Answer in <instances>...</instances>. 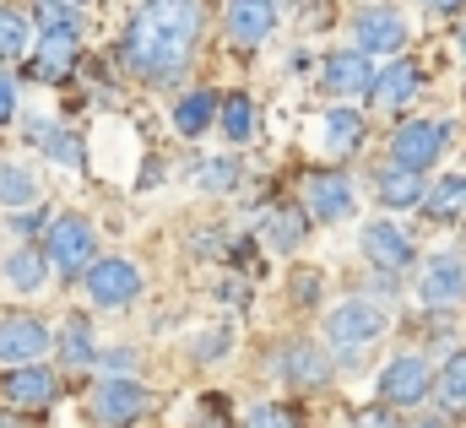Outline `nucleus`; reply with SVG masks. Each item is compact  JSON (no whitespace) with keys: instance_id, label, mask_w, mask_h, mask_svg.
<instances>
[{"instance_id":"nucleus-1","label":"nucleus","mask_w":466,"mask_h":428,"mask_svg":"<svg viewBox=\"0 0 466 428\" xmlns=\"http://www.w3.org/2000/svg\"><path fill=\"white\" fill-rule=\"evenodd\" d=\"M201 5L196 0H147L136 5V16L125 22V38H119V55L130 66V76L141 82H179L196 44H201Z\"/></svg>"},{"instance_id":"nucleus-2","label":"nucleus","mask_w":466,"mask_h":428,"mask_svg":"<svg viewBox=\"0 0 466 428\" xmlns=\"http://www.w3.org/2000/svg\"><path fill=\"white\" fill-rule=\"evenodd\" d=\"M38 250H44L49 271H60V277H87V266L98 260V233H93L87 217H55Z\"/></svg>"},{"instance_id":"nucleus-3","label":"nucleus","mask_w":466,"mask_h":428,"mask_svg":"<svg viewBox=\"0 0 466 428\" xmlns=\"http://www.w3.org/2000/svg\"><path fill=\"white\" fill-rule=\"evenodd\" d=\"M385 336V310L380 304H369V299H348V304H337L331 315H326V341H331V352H342L352 363V352H363L369 341H380Z\"/></svg>"},{"instance_id":"nucleus-4","label":"nucleus","mask_w":466,"mask_h":428,"mask_svg":"<svg viewBox=\"0 0 466 428\" xmlns=\"http://www.w3.org/2000/svg\"><path fill=\"white\" fill-rule=\"evenodd\" d=\"M445 141H451V125H445V119H407V125L390 136V168L423 174L429 163H440Z\"/></svg>"},{"instance_id":"nucleus-5","label":"nucleus","mask_w":466,"mask_h":428,"mask_svg":"<svg viewBox=\"0 0 466 428\" xmlns=\"http://www.w3.org/2000/svg\"><path fill=\"white\" fill-rule=\"evenodd\" d=\"M352 44H358V55H385V60H396V55L407 49V22H401V11H396V5H358V11H352Z\"/></svg>"},{"instance_id":"nucleus-6","label":"nucleus","mask_w":466,"mask_h":428,"mask_svg":"<svg viewBox=\"0 0 466 428\" xmlns=\"http://www.w3.org/2000/svg\"><path fill=\"white\" fill-rule=\"evenodd\" d=\"M93 418L104 428H136L141 418H147V407H152V396H147V385L141 380H98L93 385Z\"/></svg>"},{"instance_id":"nucleus-7","label":"nucleus","mask_w":466,"mask_h":428,"mask_svg":"<svg viewBox=\"0 0 466 428\" xmlns=\"http://www.w3.org/2000/svg\"><path fill=\"white\" fill-rule=\"evenodd\" d=\"M434 391V369L418 352H401L380 369V407H418Z\"/></svg>"},{"instance_id":"nucleus-8","label":"nucleus","mask_w":466,"mask_h":428,"mask_svg":"<svg viewBox=\"0 0 466 428\" xmlns=\"http://www.w3.org/2000/svg\"><path fill=\"white\" fill-rule=\"evenodd\" d=\"M304 212L315 222H348L352 207V179L342 168H309L304 174Z\"/></svg>"},{"instance_id":"nucleus-9","label":"nucleus","mask_w":466,"mask_h":428,"mask_svg":"<svg viewBox=\"0 0 466 428\" xmlns=\"http://www.w3.org/2000/svg\"><path fill=\"white\" fill-rule=\"evenodd\" d=\"M87 299L98 310H125L141 299V271L125 260V255H109V260H93L87 266Z\"/></svg>"},{"instance_id":"nucleus-10","label":"nucleus","mask_w":466,"mask_h":428,"mask_svg":"<svg viewBox=\"0 0 466 428\" xmlns=\"http://www.w3.org/2000/svg\"><path fill=\"white\" fill-rule=\"evenodd\" d=\"M0 396H5L11 407H22V413H44V407L60 396V374L44 369V363H16V369L0 374Z\"/></svg>"},{"instance_id":"nucleus-11","label":"nucleus","mask_w":466,"mask_h":428,"mask_svg":"<svg viewBox=\"0 0 466 428\" xmlns=\"http://www.w3.org/2000/svg\"><path fill=\"white\" fill-rule=\"evenodd\" d=\"M358 250H363V260L374 266V271H401V266H412V239L390 222V217H374V222H363V233H358Z\"/></svg>"},{"instance_id":"nucleus-12","label":"nucleus","mask_w":466,"mask_h":428,"mask_svg":"<svg viewBox=\"0 0 466 428\" xmlns=\"http://www.w3.org/2000/svg\"><path fill=\"white\" fill-rule=\"evenodd\" d=\"M49 341L55 336H49V325L38 315H16V310L0 315V363H11V369L16 363H38L49 352Z\"/></svg>"},{"instance_id":"nucleus-13","label":"nucleus","mask_w":466,"mask_h":428,"mask_svg":"<svg viewBox=\"0 0 466 428\" xmlns=\"http://www.w3.org/2000/svg\"><path fill=\"white\" fill-rule=\"evenodd\" d=\"M418 299L429 310H451L466 299V260L461 255H434L423 271H418Z\"/></svg>"},{"instance_id":"nucleus-14","label":"nucleus","mask_w":466,"mask_h":428,"mask_svg":"<svg viewBox=\"0 0 466 428\" xmlns=\"http://www.w3.org/2000/svg\"><path fill=\"white\" fill-rule=\"evenodd\" d=\"M320 87H326L331 98H363V93L374 87V66H369V55H358V49H337V55H326V66H320Z\"/></svg>"},{"instance_id":"nucleus-15","label":"nucleus","mask_w":466,"mask_h":428,"mask_svg":"<svg viewBox=\"0 0 466 428\" xmlns=\"http://www.w3.org/2000/svg\"><path fill=\"white\" fill-rule=\"evenodd\" d=\"M418 93H423V66L407 60V55L385 60V66L374 71V87H369V98L380 108H401V104H412Z\"/></svg>"},{"instance_id":"nucleus-16","label":"nucleus","mask_w":466,"mask_h":428,"mask_svg":"<svg viewBox=\"0 0 466 428\" xmlns=\"http://www.w3.org/2000/svg\"><path fill=\"white\" fill-rule=\"evenodd\" d=\"M277 33V0H228V38L238 49H260Z\"/></svg>"},{"instance_id":"nucleus-17","label":"nucleus","mask_w":466,"mask_h":428,"mask_svg":"<svg viewBox=\"0 0 466 428\" xmlns=\"http://www.w3.org/2000/svg\"><path fill=\"white\" fill-rule=\"evenodd\" d=\"M277 374L288 380V385H304V391H320L326 380H331V358L315 347V341H288L282 352H277Z\"/></svg>"},{"instance_id":"nucleus-18","label":"nucleus","mask_w":466,"mask_h":428,"mask_svg":"<svg viewBox=\"0 0 466 428\" xmlns=\"http://www.w3.org/2000/svg\"><path fill=\"white\" fill-rule=\"evenodd\" d=\"M76 71V38H38V55L27 60L33 82H66Z\"/></svg>"},{"instance_id":"nucleus-19","label":"nucleus","mask_w":466,"mask_h":428,"mask_svg":"<svg viewBox=\"0 0 466 428\" xmlns=\"http://www.w3.org/2000/svg\"><path fill=\"white\" fill-rule=\"evenodd\" d=\"M0 271H5V282H11L16 293H38V288L49 282V260H44V250H38V244H22V250H11Z\"/></svg>"},{"instance_id":"nucleus-20","label":"nucleus","mask_w":466,"mask_h":428,"mask_svg":"<svg viewBox=\"0 0 466 428\" xmlns=\"http://www.w3.org/2000/svg\"><path fill=\"white\" fill-rule=\"evenodd\" d=\"M320 141H326V152H358L363 147V114L358 108H348V104H337L326 119H320Z\"/></svg>"},{"instance_id":"nucleus-21","label":"nucleus","mask_w":466,"mask_h":428,"mask_svg":"<svg viewBox=\"0 0 466 428\" xmlns=\"http://www.w3.org/2000/svg\"><path fill=\"white\" fill-rule=\"evenodd\" d=\"M260 233H266L271 250H299L304 233H309V212L304 207H271L266 222H260Z\"/></svg>"},{"instance_id":"nucleus-22","label":"nucleus","mask_w":466,"mask_h":428,"mask_svg":"<svg viewBox=\"0 0 466 428\" xmlns=\"http://www.w3.org/2000/svg\"><path fill=\"white\" fill-rule=\"evenodd\" d=\"M27 141H38L55 163H66V168H82V141L71 136V130H60V125H49V119H27Z\"/></svg>"},{"instance_id":"nucleus-23","label":"nucleus","mask_w":466,"mask_h":428,"mask_svg":"<svg viewBox=\"0 0 466 428\" xmlns=\"http://www.w3.org/2000/svg\"><path fill=\"white\" fill-rule=\"evenodd\" d=\"M33 22L44 38H76L82 44V11L71 0H33Z\"/></svg>"},{"instance_id":"nucleus-24","label":"nucleus","mask_w":466,"mask_h":428,"mask_svg":"<svg viewBox=\"0 0 466 428\" xmlns=\"http://www.w3.org/2000/svg\"><path fill=\"white\" fill-rule=\"evenodd\" d=\"M423 212L434 217V222H456V217L466 212V174L434 179V185L423 190Z\"/></svg>"},{"instance_id":"nucleus-25","label":"nucleus","mask_w":466,"mask_h":428,"mask_svg":"<svg viewBox=\"0 0 466 428\" xmlns=\"http://www.w3.org/2000/svg\"><path fill=\"white\" fill-rule=\"evenodd\" d=\"M212 119H218V98H212V87H196V93H185V98L174 104V130L190 136V141H196Z\"/></svg>"},{"instance_id":"nucleus-26","label":"nucleus","mask_w":466,"mask_h":428,"mask_svg":"<svg viewBox=\"0 0 466 428\" xmlns=\"http://www.w3.org/2000/svg\"><path fill=\"white\" fill-rule=\"evenodd\" d=\"M380 207H385V212H407V207H423V174H401V168H385V174H380Z\"/></svg>"},{"instance_id":"nucleus-27","label":"nucleus","mask_w":466,"mask_h":428,"mask_svg":"<svg viewBox=\"0 0 466 428\" xmlns=\"http://www.w3.org/2000/svg\"><path fill=\"white\" fill-rule=\"evenodd\" d=\"M33 201H38V174L22 163H0V207H11V217H16Z\"/></svg>"},{"instance_id":"nucleus-28","label":"nucleus","mask_w":466,"mask_h":428,"mask_svg":"<svg viewBox=\"0 0 466 428\" xmlns=\"http://www.w3.org/2000/svg\"><path fill=\"white\" fill-rule=\"evenodd\" d=\"M60 358H66V369H87V363H98L93 325L82 321V315H71V321H66V331H60Z\"/></svg>"},{"instance_id":"nucleus-29","label":"nucleus","mask_w":466,"mask_h":428,"mask_svg":"<svg viewBox=\"0 0 466 428\" xmlns=\"http://www.w3.org/2000/svg\"><path fill=\"white\" fill-rule=\"evenodd\" d=\"M218 125H223L228 141H249L255 136V104H249V93H228L218 104Z\"/></svg>"},{"instance_id":"nucleus-30","label":"nucleus","mask_w":466,"mask_h":428,"mask_svg":"<svg viewBox=\"0 0 466 428\" xmlns=\"http://www.w3.org/2000/svg\"><path fill=\"white\" fill-rule=\"evenodd\" d=\"M434 391H440L445 407H466V347L445 358V369L434 374Z\"/></svg>"},{"instance_id":"nucleus-31","label":"nucleus","mask_w":466,"mask_h":428,"mask_svg":"<svg viewBox=\"0 0 466 428\" xmlns=\"http://www.w3.org/2000/svg\"><path fill=\"white\" fill-rule=\"evenodd\" d=\"M27 55V16L0 5V60H22Z\"/></svg>"},{"instance_id":"nucleus-32","label":"nucleus","mask_w":466,"mask_h":428,"mask_svg":"<svg viewBox=\"0 0 466 428\" xmlns=\"http://www.w3.org/2000/svg\"><path fill=\"white\" fill-rule=\"evenodd\" d=\"M196 185L201 190H233L238 185V158H207L196 168Z\"/></svg>"},{"instance_id":"nucleus-33","label":"nucleus","mask_w":466,"mask_h":428,"mask_svg":"<svg viewBox=\"0 0 466 428\" xmlns=\"http://www.w3.org/2000/svg\"><path fill=\"white\" fill-rule=\"evenodd\" d=\"M244 428H299V413L282 407V402H260V407L244 418Z\"/></svg>"},{"instance_id":"nucleus-34","label":"nucleus","mask_w":466,"mask_h":428,"mask_svg":"<svg viewBox=\"0 0 466 428\" xmlns=\"http://www.w3.org/2000/svg\"><path fill=\"white\" fill-rule=\"evenodd\" d=\"M98 363L109 369V380H130V369H136V352H130V347H109V352H98Z\"/></svg>"},{"instance_id":"nucleus-35","label":"nucleus","mask_w":466,"mask_h":428,"mask_svg":"<svg viewBox=\"0 0 466 428\" xmlns=\"http://www.w3.org/2000/svg\"><path fill=\"white\" fill-rule=\"evenodd\" d=\"M5 119H16V76L0 71V125H5Z\"/></svg>"},{"instance_id":"nucleus-36","label":"nucleus","mask_w":466,"mask_h":428,"mask_svg":"<svg viewBox=\"0 0 466 428\" xmlns=\"http://www.w3.org/2000/svg\"><path fill=\"white\" fill-rule=\"evenodd\" d=\"M352 428H401V423L390 418V407H369V413H358V418H352Z\"/></svg>"},{"instance_id":"nucleus-37","label":"nucleus","mask_w":466,"mask_h":428,"mask_svg":"<svg viewBox=\"0 0 466 428\" xmlns=\"http://www.w3.org/2000/svg\"><path fill=\"white\" fill-rule=\"evenodd\" d=\"M228 352V331H212V341H196V358H223Z\"/></svg>"},{"instance_id":"nucleus-38","label":"nucleus","mask_w":466,"mask_h":428,"mask_svg":"<svg viewBox=\"0 0 466 428\" xmlns=\"http://www.w3.org/2000/svg\"><path fill=\"white\" fill-rule=\"evenodd\" d=\"M315 288H320V277H315V271L293 277V293H299V304H315Z\"/></svg>"},{"instance_id":"nucleus-39","label":"nucleus","mask_w":466,"mask_h":428,"mask_svg":"<svg viewBox=\"0 0 466 428\" xmlns=\"http://www.w3.org/2000/svg\"><path fill=\"white\" fill-rule=\"evenodd\" d=\"M466 0H423V11H440V16H445V11H461Z\"/></svg>"},{"instance_id":"nucleus-40","label":"nucleus","mask_w":466,"mask_h":428,"mask_svg":"<svg viewBox=\"0 0 466 428\" xmlns=\"http://www.w3.org/2000/svg\"><path fill=\"white\" fill-rule=\"evenodd\" d=\"M0 428H22V423H16V418H11V413H0Z\"/></svg>"},{"instance_id":"nucleus-41","label":"nucleus","mask_w":466,"mask_h":428,"mask_svg":"<svg viewBox=\"0 0 466 428\" xmlns=\"http://www.w3.org/2000/svg\"><path fill=\"white\" fill-rule=\"evenodd\" d=\"M418 428H445V418H423Z\"/></svg>"},{"instance_id":"nucleus-42","label":"nucleus","mask_w":466,"mask_h":428,"mask_svg":"<svg viewBox=\"0 0 466 428\" xmlns=\"http://www.w3.org/2000/svg\"><path fill=\"white\" fill-rule=\"evenodd\" d=\"M456 44H461V55H466V22H461V27H456Z\"/></svg>"},{"instance_id":"nucleus-43","label":"nucleus","mask_w":466,"mask_h":428,"mask_svg":"<svg viewBox=\"0 0 466 428\" xmlns=\"http://www.w3.org/2000/svg\"><path fill=\"white\" fill-rule=\"evenodd\" d=\"M71 5H76V0H71Z\"/></svg>"},{"instance_id":"nucleus-44","label":"nucleus","mask_w":466,"mask_h":428,"mask_svg":"<svg viewBox=\"0 0 466 428\" xmlns=\"http://www.w3.org/2000/svg\"><path fill=\"white\" fill-rule=\"evenodd\" d=\"M293 5H299V0H293Z\"/></svg>"}]
</instances>
